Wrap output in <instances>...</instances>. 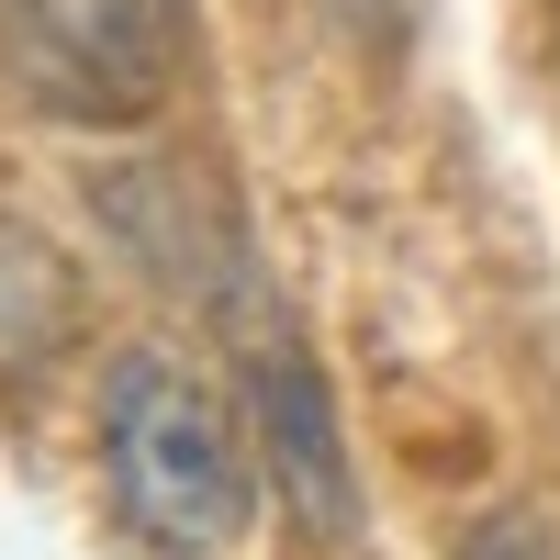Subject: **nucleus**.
I'll list each match as a JSON object with an SVG mask.
<instances>
[{"mask_svg": "<svg viewBox=\"0 0 560 560\" xmlns=\"http://www.w3.org/2000/svg\"><path fill=\"white\" fill-rule=\"evenodd\" d=\"M258 438L179 348H124L102 370V493L158 560H224L258 527Z\"/></svg>", "mask_w": 560, "mask_h": 560, "instance_id": "nucleus-1", "label": "nucleus"}, {"mask_svg": "<svg viewBox=\"0 0 560 560\" xmlns=\"http://www.w3.org/2000/svg\"><path fill=\"white\" fill-rule=\"evenodd\" d=\"M448 560H560V527L538 516V504H493V516L459 527V549H448Z\"/></svg>", "mask_w": 560, "mask_h": 560, "instance_id": "nucleus-5", "label": "nucleus"}, {"mask_svg": "<svg viewBox=\"0 0 560 560\" xmlns=\"http://www.w3.org/2000/svg\"><path fill=\"white\" fill-rule=\"evenodd\" d=\"M247 427H258V471L280 482V504H292L314 538H348V527H359L348 438H337V404H325L314 359H303L292 337H258V348H247Z\"/></svg>", "mask_w": 560, "mask_h": 560, "instance_id": "nucleus-3", "label": "nucleus"}, {"mask_svg": "<svg viewBox=\"0 0 560 560\" xmlns=\"http://www.w3.org/2000/svg\"><path fill=\"white\" fill-rule=\"evenodd\" d=\"M68 325H79V269L45 247V236L0 224V370H34Z\"/></svg>", "mask_w": 560, "mask_h": 560, "instance_id": "nucleus-4", "label": "nucleus"}, {"mask_svg": "<svg viewBox=\"0 0 560 560\" xmlns=\"http://www.w3.org/2000/svg\"><path fill=\"white\" fill-rule=\"evenodd\" d=\"M0 79L45 124H158L191 79V0H0Z\"/></svg>", "mask_w": 560, "mask_h": 560, "instance_id": "nucleus-2", "label": "nucleus"}]
</instances>
